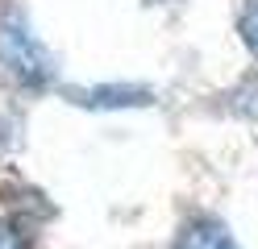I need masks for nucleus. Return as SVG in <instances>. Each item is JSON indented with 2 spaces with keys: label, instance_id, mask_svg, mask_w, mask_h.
Returning a JSON list of instances; mask_svg holds the SVG:
<instances>
[{
  "label": "nucleus",
  "instance_id": "obj_1",
  "mask_svg": "<svg viewBox=\"0 0 258 249\" xmlns=\"http://www.w3.org/2000/svg\"><path fill=\"white\" fill-rule=\"evenodd\" d=\"M0 66L21 83V88H46L54 79V62L42 50V42L29 33V25L17 13L0 21Z\"/></svg>",
  "mask_w": 258,
  "mask_h": 249
},
{
  "label": "nucleus",
  "instance_id": "obj_2",
  "mask_svg": "<svg viewBox=\"0 0 258 249\" xmlns=\"http://www.w3.org/2000/svg\"><path fill=\"white\" fill-rule=\"evenodd\" d=\"M71 96H75V104H84V108H142V104L154 100L150 88H117V83L92 88V92H71Z\"/></svg>",
  "mask_w": 258,
  "mask_h": 249
},
{
  "label": "nucleus",
  "instance_id": "obj_3",
  "mask_svg": "<svg viewBox=\"0 0 258 249\" xmlns=\"http://www.w3.org/2000/svg\"><path fill=\"white\" fill-rule=\"evenodd\" d=\"M175 249H237V241L229 237V228H225L221 220L200 216V220H191V224L179 232Z\"/></svg>",
  "mask_w": 258,
  "mask_h": 249
},
{
  "label": "nucleus",
  "instance_id": "obj_4",
  "mask_svg": "<svg viewBox=\"0 0 258 249\" xmlns=\"http://www.w3.org/2000/svg\"><path fill=\"white\" fill-rule=\"evenodd\" d=\"M229 108L241 112V116H250V121H258V79H246L241 88L229 96Z\"/></svg>",
  "mask_w": 258,
  "mask_h": 249
},
{
  "label": "nucleus",
  "instance_id": "obj_5",
  "mask_svg": "<svg viewBox=\"0 0 258 249\" xmlns=\"http://www.w3.org/2000/svg\"><path fill=\"white\" fill-rule=\"evenodd\" d=\"M0 249H34V245L13 220H0Z\"/></svg>",
  "mask_w": 258,
  "mask_h": 249
},
{
  "label": "nucleus",
  "instance_id": "obj_6",
  "mask_svg": "<svg viewBox=\"0 0 258 249\" xmlns=\"http://www.w3.org/2000/svg\"><path fill=\"white\" fill-rule=\"evenodd\" d=\"M241 42H246L254 50V58H258V0L246 9V17H241Z\"/></svg>",
  "mask_w": 258,
  "mask_h": 249
}]
</instances>
